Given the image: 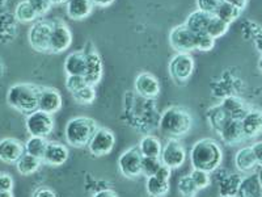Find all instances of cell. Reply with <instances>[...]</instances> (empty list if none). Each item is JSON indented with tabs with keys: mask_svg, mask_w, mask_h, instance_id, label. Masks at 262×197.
Listing matches in <instances>:
<instances>
[{
	"mask_svg": "<svg viewBox=\"0 0 262 197\" xmlns=\"http://www.w3.org/2000/svg\"><path fill=\"white\" fill-rule=\"evenodd\" d=\"M51 21L38 20L33 23L28 32V42L39 53H50Z\"/></svg>",
	"mask_w": 262,
	"mask_h": 197,
	"instance_id": "5b68a950",
	"label": "cell"
},
{
	"mask_svg": "<svg viewBox=\"0 0 262 197\" xmlns=\"http://www.w3.org/2000/svg\"><path fill=\"white\" fill-rule=\"evenodd\" d=\"M169 44L177 53H191L195 50V34L182 25H177L169 33Z\"/></svg>",
	"mask_w": 262,
	"mask_h": 197,
	"instance_id": "7c38bea8",
	"label": "cell"
},
{
	"mask_svg": "<svg viewBox=\"0 0 262 197\" xmlns=\"http://www.w3.org/2000/svg\"><path fill=\"white\" fill-rule=\"evenodd\" d=\"M27 2L36 11L38 17H43L50 11L51 6H53L50 0H27Z\"/></svg>",
	"mask_w": 262,
	"mask_h": 197,
	"instance_id": "b9f144b4",
	"label": "cell"
},
{
	"mask_svg": "<svg viewBox=\"0 0 262 197\" xmlns=\"http://www.w3.org/2000/svg\"><path fill=\"white\" fill-rule=\"evenodd\" d=\"M262 194L261 184L258 182L257 173H250L243 178L238 185L236 197H259Z\"/></svg>",
	"mask_w": 262,
	"mask_h": 197,
	"instance_id": "cb8c5ba5",
	"label": "cell"
},
{
	"mask_svg": "<svg viewBox=\"0 0 262 197\" xmlns=\"http://www.w3.org/2000/svg\"><path fill=\"white\" fill-rule=\"evenodd\" d=\"M42 164V159L36 158V156L30 155L25 152L24 155L18 159V162L16 163V168H17V172L20 175H24V176H29L36 173L39 170Z\"/></svg>",
	"mask_w": 262,
	"mask_h": 197,
	"instance_id": "f1b7e54d",
	"label": "cell"
},
{
	"mask_svg": "<svg viewBox=\"0 0 262 197\" xmlns=\"http://www.w3.org/2000/svg\"><path fill=\"white\" fill-rule=\"evenodd\" d=\"M160 158H146L143 156V162H142V175L149 178L156 175L159 168L161 167Z\"/></svg>",
	"mask_w": 262,
	"mask_h": 197,
	"instance_id": "8d00e7d4",
	"label": "cell"
},
{
	"mask_svg": "<svg viewBox=\"0 0 262 197\" xmlns=\"http://www.w3.org/2000/svg\"><path fill=\"white\" fill-rule=\"evenodd\" d=\"M86 58V66H85V78L86 83L90 86L95 87L96 84L100 83L102 78V71H104V66H102L101 57L98 55L96 51H90L85 53Z\"/></svg>",
	"mask_w": 262,
	"mask_h": 197,
	"instance_id": "ac0fdd59",
	"label": "cell"
},
{
	"mask_svg": "<svg viewBox=\"0 0 262 197\" xmlns=\"http://www.w3.org/2000/svg\"><path fill=\"white\" fill-rule=\"evenodd\" d=\"M48 141L43 137H33L30 135L29 140L24 144L25 146V152L30 154V155L36 156V158L42 159L45 155L46 147H48Z\"/></svg>",
	"mask_w": 262,
	"mask_h": 197,
	"instance_id": "f546056e",
	"label": "cell"
},
{
	"mask_svg": "<svg viewBox=\"0 0 262 197\" xmlns=\"http://www.w3.org/2000/svg\"><path fill=\"white\" fill-rule=\"evenodd\" d=\"M69 147L66 145L59 144V142H49L42 162L49 164V166L58 167V166H62V164L69 161Z\"/></svg>",
	"mask_w": 262,
	"mask_h": 197,
	"instance_id": "d6986e66",
	"label": "cell"
},
{
	"mask_svg": "<svg viewBox=\"0 0 262 197\" xmlns=\"http://www.w3.org/2000/svg\"><path fill=\"white\" fill-rule=\"evenodd\" d=\"M228 117L224 113V111L222 109L221 104L216 105V107H212L209 112H207V121H209L210 126L214 129L215 131H219L221 128L223 126V124L226 123Z\"/></svg>",
	"mask_w": 262,
	"mask_h": 197,
	"instance_id": "836d02e7",
	"label": "cell"
},
{
	"mask_svg": "<svg viewBox=\"0 0 262 197\" xmlns=\"http://www.w3.org/2000/svg\"><path fill=\"white\" fill-rule=\"evenodd\" d=\"M93 7L92 0H67L66 11L71 20L80 21L92 13Z\"/></svg>",
	"mask_w": 262,
	"mask_h": 197,
	"instance_id": "44dd1931",
	"label": "cell"
},
{
	"mask_svg": "<svg viewBox=\"0 0 262 197\" xmlns=\"http://www.w3.org/2000/svg\"><path fill=\"white\" fill-rule=\"evenodd\" d=\"M85 53L84 51H74L66 58L64 71L67 75H84L85 74Z\"/></svg>",
	"mask_w": 262,
	"mask_h": 197,
	"instance_id": "d4e9b609",
	"label": "cell"
},
{
	"mask_svg": "<svg viewBox=\"0 0 262 197\" xmlns=\"http://www.w3.org/2000/svg\"><path fill=\"white\" fill-rule=\"evenodd\" d=\"M250 147H252V151H253L254 158H256L257 166L261 167L262 166V141H257V142H254Z\"/></svg>",
	"mask_w": 262,
	"mask_h": 197,
	"instance_id": "ee69618b",
	"label": "cell"
},
{
	"mask_svg": "<svg viewBox=\"0 0 262 197\" xmlns=\"http://www.w3.org/2000/svg\"><path fill=\"white\" fill-rule=\"evenodd\" d=\"M93 197H118V194L113 189H101V191L96 192Z\"/></svg>",
	"mask_w": 262,
	"mask_h": 197,
	"instance_id": "c3c4849f",
	"label": "cell"
},
{
	"mask_svg": "<svg viewBox=\"0 0 262 197\" xmlns=\"http://www.w3.org/2000/svg\"><path fill=\"white\" fill-rule=\"evenodd\" d=\"M222 2L223 0H196V9L209 15H215Z\"/></svg>",
	"mask_w": 262,
	"mask_h": 197,
	"instance_id": "60d3db41",
	"label": "cell"
},
{
	"mask_svg": "<svg viewBox=\"0 0 262 197\" xmlns=\"http://www.w3.org/2000/svg\"><path fill=\"white\" fill-rule=\"evenodd\" d=\"M72 97L75 98V102L79 103V104L88 105L92 104L96 100V90L93 86H85L84 88L79 90L78 92L72 93Z\"/></svg>",
	"mask_w": 262,
	"mask_h": 197,
	"instance_id": "d590c367",
	"label": "cell"
},
{
	"mask_svg": "<svg viewBox=\"0 0 262 197\" xmlns=\"http://www.w3.org/2000/svg\"><path fill=\"white\" fill-rule=\"evenodd\" d=\"M116 0H92L93 6L100 7V8H106V7H111Z\"/></svg>",
	"mask_w": 262,
	"mask_h": 197,
	"instance_id": "681fc988",
	"label": "cell"
},
{
	"mask_svg": "<svg viewBox=\"0 0 262 197\" xmlns=\"http://www.w3.org/2000/svg\"><path fill=\"white\" fill-rule=\"evenodd\" d=\"M25 154V146L16 138L0 140V162L7 164H16Z\"/></svg>",
	"mask_w": 262,
	"mask_h": 197,
	"instance_id": "5bb4252c",
	"label": "cell"
},
{
	"mask_svg": "<svg viewBox=\"0 0 262 197\" xmlns=\"http://www.w3.org/2000/svg\"><path fill=\"white\" fill-rule=\"evenodd\" d=\"M53 6H60V4H66L67 0H50Z\"/></svg>",
	"mask_w": 262,
	"mask_h": 197,
	"instance_id": "816d5d0a",
	"label": "cell"
},
{
	"mask_svg": "<svg viewBox=\"0 0 262 197\" xmlns=\"http://www.w3.org/2000/svg\"><path fill=\"white\" fill-rule=\"evenodd\" d=\"M190 176H191V179H193V182L195 183L196 188L200 189V191L201 189L207 188V187L211 184V178H210V173L205 172V171L195 170V168H194V170L190 172Z\"/></svg>",
	"mask_w": 262,
	"mask_h": 197,
	"instance_id": "ab89813d",
	"label": "cell"
},
{
	"mask_svg": "<svg viewBox=\"0 0 262 197\" xmlns=\"http://www.w3.org/2000/svg\"><path fill=\"white\" fill-rule=\"evenodd\" d=\"M177 189H179V193L182 197H195L198 191H200L196 188L195 183L191 179L190 173L180 178L179 183H177Z\"/></svg>",
	"mask_w": 262,
	"mask_h": 197,
	"instance_id": "e575fe53",
	"label": "cell"
},
{
	"mask_svg": "<svg viewBox=\"0 0 262 197\" xmlns=\"http://www.w3.org/2000/svg\"><path fill=\"white\" fill-rule=\"evenodd\" d=\"M223 150L212 138H201L191 146L190 162L193 168L215 172L223 163Z\"/></svg>",
	"mask_w": 262,
	"mask_h": 197,
	"instance_id": "6da1fadb",
	"label": "cell"
},
{
	"mask_svg": "<svg viewBox=\"0 0 262 197\" xmlns=\"http://www.w3.org/2000/svg\"><path fill=\"white\" fill-rule=\"evenodd\" d=\"M193 128V117L185 108L169 107L161 113L159 129L168 140H180Z\"/></svg>",
	"mask_w": 262,
	"mask_h": 197,
	"instance_id": "7a4b0ae2",
	"label": "cell"
},
{
	"mask_svg": "<svg viewBox=\"0 0 262 197\" xmlns=\"http://www.w3.org/2000/svg\"><path fill=\"white\" fill-rule=\"evenodd\" d=\"M170 173H172V170H170L169 167H167V166H164V164H161V167L159 168V171H158V172H156V176L161 178V179L169 180Z\"/></svg>",
	"mask_w": 262,
	"mask_h": 197,
	"instance_id": "7dc6e473",
	"label": "cell"
},
{
	"mask_svg": "<svg viewBox=\"0 0 262 197\" xmlns=\"http://www.w3.org/2000/svg\"><path fill=\"white\" fill-rule=\"evenodd\" d=\"M194 67H195V63L190 53H177L170 60L169 66H168L170 76L179 83H184L191 78Z\"/></svg>",
	"mask_w": 262,
	"mask_h": 197,
	"instance_id": "9c48e42d",
	"label": "cell"
},
{
	"mask_svg": "<svg viewBox=\"0 0 262 197\" xmlns=\"http://www.w3.org/2000/svg\"><path fill=\"white\" fill-rule=\"evenodd\" d=\"M235 167L238 172L248 173L252 172L257 167V162L254 158V154L252 151V147L245 146L242 147L235 154Z\"/></svg>",
	"mask_w": 262,
	"mask_h": 197,
	"instance_id": "7402d4cb",
	"label": "cell"
},
{
	"mask_svg": "<svg viewBox=\"0 0 262 197\" xmlns=\"http://www.w3.org/2000/svg\"><path fill=\"white\" fill-rule=\"evenodd\" d=\"M39 87L32 83H16L7 92V104L23 114L38 109Z\"/></svg>",
	"mask_w": 262,
	"mask_h": 197,
	"instance_id": "3957f363",
	"label": "cell"
},
{
	"mask_svg": "<svg viewBox=\"0 0 262 197\" xmlns=\"http://www.w3.org/2000/svg\"><path fill=\"white\" fill-rule=\"evenodd\" d=\"M62 95L58 90L51 87H39L38 109L49 114L57 113L62 108Z\"/></svg>",
	"mask_w": 262,
	"mask_h": 197,
	"instance_id": "4fadbf2b",
	"label": "cell"
},
{
	"mask_svg": "<svg viewBox=\"0 0 262 197\" xmlns=\"http://www.w3.org/2000/svg\"><path fill=\"white\" fill-rule=\"evenodd\" d=\"M221 107L224 113L227 114V117L233 120H242L249 111L247 103L237 96H227L221 103Z\"/></svg>",
	"mask_w": 262,
	"mask_h": 197,
	"instance_id": "ffe728a7",
	"label": "cell"
},
{
	"mask_svg": "<svg viewBox=\"0 0 262 197\" xmlns=\"http://www.w3.org/2000/svg\"><path fill=\"white\" fill-rule=\"evenodd\" d=\"M229 197H236V196H229Z\"/></svg>",
	"mask_w": 262,
	"mask_h": 197,
	"instance_id": "9f6ffc18",
	"label": "cell"
},
{
	"mask_svg": "<svg viewBox=\"0 0 262 197\" xmlns=\"http://www.w3.org/2000/svg\"><path fill=\"white\" fill-rule=\"evenodd\" d=\"M138 147H139L142 155L146 158H160L161 150H163L160 140L155 135H144L139 141Z\"/></svg>",
	"mask_w": 262,
	"mask_h": 197,
	"instance_id": "484cf974",
	"label": "cell"
},
{
	"mask_svg": "<svg viewBox=\"0 0 262 197\" xmlns=\"http://www.w3.org/2000/svg\"><path fill=\"white\" fill-rule=\"evenodd\" d=\"M114 145H116V135H114L113 131L111 129L98 126L86 147L93 156L100 158V156L111 154L112 150L114 149Z\"/></svg>",
	"mask_w": 262,
	"mask_h": 197,
	"instance_id": "ba28073f",
	"label": "cell"
},
{
	"mask_svg": "<svg viewBox=\"0 0 262 197\" xmlns=\"http://www.w3.org/2000/svg\"><path fill=\"white\" fill-rule=\"evenodd\" d=\"M257 178H258V182H259V184H261V188H262V166L259 167L258 172H257Z\"/></svg>",
	"mask_w": 262,
	"mask_h": 197,
	"instance_id": "db71d44e",
	"label": "cell"
},
{
	"mask_svg": "<svg viewBox=\"0 0 262 197\" xmlns=\"http://www.w3.org/2000/svg\"><path fill=\"white\" fill-rule=\"evenodd\" d=\"M0 197H13V193H12V192L0 191Z\"/></svg>",
	"mask_w": 262,
	"mask_h": 197,
	"instance_id": "f5cc1de1",
	"label": "cell"
},
{
	"mask_svg": "<svg viewBox=\"0 0 262 197\" xmlns=\"http://www.w3.org/2000/svg\"><path fill=\"white\" fill-rule=\"evenodd\" d=\"M170 184L169 180L161 179L156 175L147 178L146 191L149 197H165L169 193Z\"/></svg>",
	"mask_w": 262,
	"mask_h": 197,
	"instance_id": "4316f807",
	"label": "cell"
},
{
	"mask_svg": "<svg viewBox=\"0 0 262 197\" xmlns=\"http://www.w3.org/2000/svg\"><path fill=\"white\" fill-rule=\"evenodd\" d=\"M223 2H227V3L232 4V6L237 7L238 9H244L245 6H247L248 0H223Z\"/></svg>",
	"mask_w": 262,
	"mask_h": 197,
	"instance_id": "f907efd6",
	"label": "cell"
},
{
	"mask_svg": "<svg viewBox=\"0 0 262 197\" xmlns=\"http://www.w3.org/2000/svg\"><path fill=\"white\" fill-rule=\"evenodd\" d=\"M253 40L256 49L262 54V28L257 27V32L253 34Z\"/></svg>",
	"mask_w": 262,
	"mask_h": 197,
	"instance_id": "bcb514c9",
	"label": "cell"
},
{
	"mask_svg": "<svg viewBox=\"0 0 262 197\" xmlns=\"http://www.w3.org/2000/svg\"><path fill=\"white\" fill-rule=\"evenodd\" d=\"M32 197H58V196L51 188H48V187H41V188H38L34 193H33Z\"/></svg>",
	"mask_w": 262,
	"mask_h": 197,
	"instance_id": "f6af8a7d",
	"label": "cell"
},
{
	"mask_svg": "<svg viewBox=\"0 0 262 197\" xmlns=\"http://www.w3.org/2000/svg\"><path fill=\"white\" fill-rule=\"evenodd\" d=\"M258 69H259V71L262 72V54H261V57H259V60H258Z\"/></svg>",
	"mask_w": 262,
	"mask_h": 197,
	"instance_id": "11a10c76",
	"label": "cell"
},
{
	"mask_svg": "<svg viewBox=\"0 0 262 197\" xmlns=\"http://www.w3.org/2000/svg\"><path fill=\"white\" fill-rule=\"evenodd\" d=\"M242 128L245 140L256 138L262 134V109L249 108V111L242 119Z\"/></svg>",
	"mask_w": 262,
	"mask_h": 197,
	"instance_id": "2e32d148",
	"label": "cell"
},
{
	"mask_svg": "<svg viewBox=\"0 0 262 197\" xmlns=\"http://www.w3.org/2000/svg\"><path fill=\"white\" fill-rule=\"evenodd\" d=\"M15 17L18 23H23V24H28V23H34L37 20V13L36 11L32 8L27 0L21 2L17 4L15 9Z\"/></svg>",
	"mask_w": 262,
	"mask_h": 197,
	"instance_id": "1f68e13d",
	"label": "cell"
},
{
	"mask_svg": "<svg viewBox=\"0 0 262 197\" xmlns=\"http://www.w3.org/2000/svg\"><path fill=\"white\" fill-rule=\"evenodd\" d=\"M142 162H143V155L139 147H130L119 155L118 168L125 178L135 179L142 175Z\"/></svg>",
	"mask_w": 262,
	"mask_h": 197,
	"instance_id": "52a82bcc",
	"label": "cell"
},
{
	"mask_svg": "<svg viewBox=\"0 0 262 197\" xmlns=\"http://www.w3.org/2000/svg\"><path fill=\"white\" fill-rule=\"evenodd\" d=\"M211 16L212 15L202 12L200 9H195V11H193V12L186 17L184 25L188 28L190 32H193L194 34L206 33V29H207V25H209Z\"/></svg>",
	"mask_w": 262,
	"mask_h": 197,
	"instance_id": "603a6c76",
	"label": "cell"
},
{
	"mask_svg": "<svg viewBox=\"0 0 262 197\" xmlns=\"http://www.w3.org/2000/svg\"><path fill=\"white\" fill-rule=\"evenodd\" d=\"M160 161L164 166L170 170H177L182 167L186 161V150L179 140H169L163 146L160 154Z\"/></svg>",
	"mask_w": 262,
	"mask_h": 197,
	"instance_id": "8fae6325",
	"label": "cell"
},
{
	"mask_svg": "<svg viewBox=\"0 0 262 197\" xmlns=\"http://www.w3.org/2000/svg\"><path fill=\"white\" fill-rule=\"evenodd\" d=\"M217 134H219V137L222 138L224 144L229 145V146L242 144L243 141L245 140L242 128V120L228 119L223 124L221 130L217 131Z\"/></svg>",
	"mask_w": 262,
	"mask_h": 197,
	"instance_id": "e0dca14e",
	"label": "cell"
},
{
	"mask_svg": "<svg viewBox=\"0 0 262 197\" xmlns=\"http://www.w3.org/2000/svg\"><path fill=\"white\" fill-rule=\"evenodd\" d=\"M85 86H88V83H86L84 75H67L66 87L71 93L78 92L79 90L84 88Z\"/></svg>",
	"mask_w": 262,
	"mask_h": 197,
	"instance_id": "f35d334b",
	"label": "cell"
},
{
	"mask_svg": "<svg viewBox=\"0 0 262 197\" xmlns=\"http://www.w3.org/2000/svg\"><path fill=\"white\" fill-rule=\"evenodd\" d=\"M243 178L238 173H226L219 183V193L221 197L236 196L238 185Z\"/></svg>",
	"mask_w": 262,
	"mask_h": 197,
	"instance_id": "83f0119b",
	"label": "cell"
},
{
	"mask_svg": "<svg viewBox=\"0 0 262 197\" xmlns=\"http://www.w3.org/2000/svg\"><path fill=\"white\" fill-rule=\"evenodd\" d=\"M98 129L95 120L86 116L72 117L67 121L64 128V137L67 144L72 147L80 149L90 144L91 138Z\"/></svg>",
	"mask_w": 262,
	"mask_h": 197,
	"instance_id": "277c9868",
	"label": "cell"
},
{
	"mask_svg": "<svg viewBox=\"0 0 262 197\" xmlns=\"http://www.w3.org/2000/svg\"><path fill=\"white\" fill-rule=\"evenodd\" d=\"M215 41L216 40L212 38L207 33H201V34H195V50L198 51H210L214 49Z\"/></svg>",
	"mask_w": 262,
	"mask_h": 197,
	"instance_id": "74e56055",
	"label": "cell"
},
{
	"mask_svg": "<svg viewBox=\"0 0 262 197\" xmlns=\"http://www.w3.org/2000/svg\"><path fill=\"white\" fill-rule=\"evenodd\" d=\"M259 197H262V194H261V196H259Z\"/></svg>",
	"mask_w": 262,
	"mask_h": 197,
	"instance_id": "6f0895ef",
	"label": "cell"
},
{
	"mask_svg": "<svg viewBox=\"0 0 262 197\" xmlns=\"http://www.w3.org/2000/svg\"><path fill=\"white\" fill-rule=\"evenodd\" d=\"M72 44V33L69 25L62 20L51 21L50 53L59 54L66 51Z\"/></svg>",
	"mask_w": 262,
	"mask_h": 197,
	"instance_id": "30bf717a",
	"label": "cell"
},
{
	"mask_svg": "<svg viewBox=\"0 0 262 197\" xmlns=\"http://www.w3.org/2000/svg\"><path fill=\"white\" fill-rule=\"evenodd\" d=\"M135 91L144 98H155L160 95V83L151 72H140L134 82Z\"/></svg>",
	"mask_w": 262,
	"mask_h": 197,
	"instance_id": "9a60e30c",
	"label": "cell"
},
{
	"mask_svg": "<svg viewBox=\"0 0 262 197\" xmlns=\"http://www.w3.org/2000/svg\"><path fill=\"white\" fill-rule=\"evenodd\" d=\"M54 119L53 114L42 112L39 109L28 114L25 120V128L27 131L33 137H43L46 138L50 135L54 130Z\"/></svg>",
	"mask_w": 262,
	"mask_h": 197,
	"instance_id": "8992f818",
	"label": "cell"
},
{
	"mask_svg": "<svg viewBox=\"0 0 262 197\" xmlns=\"http://www.w3.org/2000/svg\"><path fill=\"white\" fill-rule=\"evenodd\" d=\"M240 13H242V9H238L237 7L227 3V2H222L219 8H217L216 12H215V16L222 18L223 21H226L227 24L231 25L233 21H236L240 17Z\"/></svg>",
	"mask_w": 262,
	"mask_h": 197,
	"instance_id": "4dcf8cb0",
	"label": "cell"
},
{
	"mask_svg": "<svg viewBox=\"0 0 262 197\" xmlns=\"http://www.w3.org/2000/svg\"><path fill=\"white\" fill-rule=\"evenodd\" d=\"M13 187H15V182L13 178L9 173L2 172L0 173V191L12 192Z\"/></svg>",
	"mask_w": 262,
	"mask_h": 197,
	"instance_id": "7bdbcfd3",
	"label": "cell"
},
{
	"mask_svg": "<svg viewBox=\"0 0 262 197\" xmlns=\"http://www.w3.org/2000/svg\"><path fill=\"white\" fill-rule=\"evenodd\" d=\"M228 29H229V24H227L226 21H223L222 18L212 15L211 18H210L209 25H207V29H206V33L210 34L212 38L217 40V38H221V37H223L224 34L228 32Z\"/></svg>",
	"mask_w": 262,
	"mask_h": 197,
	"instance_id": "d6a6232c",
	"label": "cell"
}]
</instances>
